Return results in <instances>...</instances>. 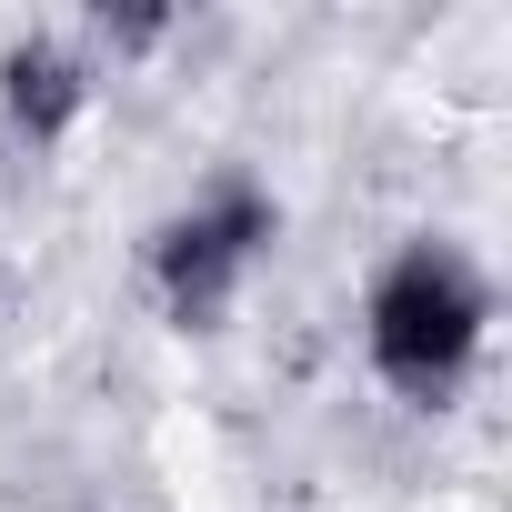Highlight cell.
<instances>
[{
  "label": "cell",
  "instance_id": "cell-1",
  "mask_svg": "<svg viewBox=\"0 0 512 512\" xmlns=\"http://www.w3.org/2000/svg\"><path fill=\"white\" fill-rule=\"evenodd\" d=\"M362 352L392 402H412V412L462 402V382L492 352V272L452 231H412L362 292Z\"/></svg>",
  "mask_w": 512,
  "mask_h": 512
},
{
  "label": "cell",
  "instance_id": "cell-2",
  "mask_svg": "<svg viewBox=\"0 0 512 512\" xmlns=\"http://www.w3.org/2000/svg\"><path fill=\"white\" fill-rule=\"evenodd\" d=\"M282 251V201L251 171H211L191 201H171L141 241V282L161 302L171 332H221L241 312V292L262 282V262Z\"/></svg>",
  "mask_w": 512,
  "mask_h": 512
},
{
  "label": "cell",
  "instance_id": "cell-3",
  "mask_svg": "<svg viewBox=\"0 0 512 512\" xmlns=\"http://www.w3.org/2000/svg\"><path fill=\"white\" fill-rule=\"evenodd\" d=\"M91 91H101V71H91V51L61 41V31H31V41L0 51V121H11L31 151H61V141L91 121Z\"/></svg>",
  "mask_w": 512,
  "mask_h": 512
}]
</instances>
